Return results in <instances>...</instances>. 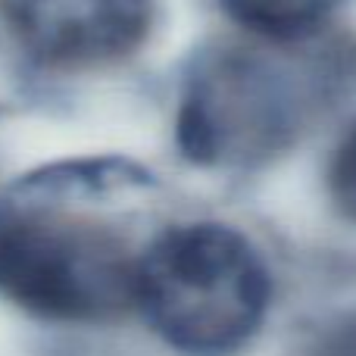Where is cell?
<instances>
[{"mask_svg":"<svg viewBox=\"0 0 356 356\" xmlns=\"http://www.w3.org/2000/svg\"><path fill=\"white\" fill-rule=\"evenodd\" d=\"M344 0H222L234 25L244 35L269 38V41H300L322 35Z\"/></svg>","mask_w":356,"mask_h":356,"instance_id":"5","label":"cell"},{"mask_svg":"<svg viewBox=\"0 0 356 356\" xmlns=\"http://www.w3.org/2000/svg\"><path fill=\"white\" fill-rule=\"evenodd\" d=\"M272 272L259 247L225 222H181L141 247L135 309L181 356H232L259 334Z\"/></svg>","mask_w":356,"mask_h":356,"instance_id":"3","label":"cell"},{"mask_svg":"<svg viewBox=\"0 0 356 356\" xmlns=\"http://www.w3.org/2000/svg\"><path fill=\"white\" fill-rule=\"evenodd\" d=\"M154 178L129 160H91L22 184L0 207V297L50 322H106L135 307L141 247L97 200L141 194Z\"/></svg>","mask_w":356,"mask_h":356,"instance_id":"1","label":"cell"},{"mask_svg":"<svg viewBox=\"0 0 356 356\" xmlns=\"http://www.w3.org/2000/svg\"><path fill=\"white\" fill-rule=\"evenodd\" d=\"M309 356H356V309L334 319L309 347Z\"/></svg>","mask_w":356,"mask_h":356,"instance_id":"7","label":"cell"},{"mask_svg":"<svg viewBox=\"0 0 356 356\" xmlns=\"http://www.w3.org/2000/svg\"><path fill=\"white\" fill-rule=\"evenodd\" d=\"M328 197L344 219L356 222V122L344 131L328 160Z\"/></svg>","mask_w":356,"mask_h":356,"instance_id":"6","label":"cell"},{"mask_svg":"<svg viewBox=\"0 0 356 356\" xmlns=\"http://www.w3.org/2000/svg\"><path fill=\"white\" fill-rule=\"evenodd\" d=\"M353 54L319 35L216 41L184 69L175 141L203 169H253L288 154L353 81Z\"/></svg>","mask_w":356,"mask_h":356,"instance_id":"2","label":"cell"},{"mask_svg":"<svg viewBox=\"0 0 356 356\" xmlns=\"http://www.w3.org/2000/svg\"><path fill=\"white\" fill-rule=\"evenodd\" d=\"M0 19L35 63L85 72L122 63L144 47L156 0H0Z\"/></svg>","mask_w":356,"mask_h":356,"instance_id":"4","label":"cell"}]
</instances>
